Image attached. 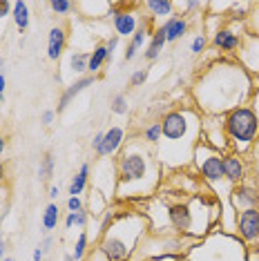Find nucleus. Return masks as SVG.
Returning a JSON list of instances; mask_svg holds the SVG:
<instances>
[{"mask_svg":"<svg viewBox=\"0 0 259 261\" xmlns=\"http://www.w3.org/2000/svg\"><path fill=\"white\" fill-rule=\"evenodd\" d=\"M192 168L197 170V174L203 179V183L215 192V197L219 194L221 188L232 190V186L223 176V154L213 150L210 145H205L203 141H199L197 150H194Z\"/></svg>","mask_w":259,"mask_h":261,"instance_id":"6","label":"nucleus"},{"mask_svg":"<svg viewBox=\"0 0 259 261\" xmlns=\"http://www.w3.org/2000/svg\"><path fill=\"white\" fill-rule=\"evenodd\" d=\"M150 14V20H161L166 16H174V5L172 0H148L141 5Z\"/></svg>","mask_w":259,"mask_h":261,"instance_id":"20","label":"nucleus"},{"mask_svg":"<svg viewBox=\"0 0 259 261\" xmlns=\"http://www.w3.org/2000/svg\"><path fill=\"white\" fill-rule=\"evenodd\" d=\"M94 81H96V76H81L76 83H72V85L67 87V90L63 92V96H61V100H58V108H56V114H63L65 110H67V105L72 103V100L79 96L81 92L85 90V87H90V85H94Z\"/></svg>","mask_w":259,"mask_h":261,"instance_id":"17","label":"nucleus"},{"mask_svg":"<svg viewBox=\"0 0 259 261\" xmlns=\"http://www.w3.org/2000/svg\"><path fill=\"white\" fill-rule=\"evenodd\" d=\"M223 176H226V181L230 183L232 188L246 181L248 172H246V163L239 154H232V152L223 154Z\"/></svg>","mask_w":259,"mask_h":261,"instance_id":"13","label":"nucleus"},{"mask_svg":"<svg viewBox=\"0 0 259 261\" xmlns=\"http://www.w3.org/2000/svg\"><path fill=\"white\" fill-rule=\"evenodd\" d=\"M54 165H56V161H54V154L51 152H45L43 154V159H40V165H38V179L43 181V183H47L54 176Z\"/></svg>","mask_w":259,"mask_h":261,"instance_id":"25","label":"nucleus"},{"mask_svg":"<svg viewBox=\"0 0 259 261\" xmlns=\"http://www.w3.org/2000/svg\"><path fill=\"white\" fill-rule=\"evenodd\" d=\"M11 20H14V25L18 27V32H27L29 27V5L18 0V3H14V7H11Z\"/></svg>","mask_w":259,"mask_h":261,"instance_id":"23","label":"nucleus"},{"mask_svg":"<svg viewBox=\"0 0 259 261\" xmlns=\"http://www.w3.org/2000/svg\"><path fill=\"white\" fill-rule=\"evenodd\" d=\"M65 261H76V259L72 257V252H69V254H65Z\"/></svg>","mask_w":259,"mask_h":261,"instance_id":"48","label":"nucleus"},{"mask_svg":"<svg viewBox=\"0 0 259 261\" xmlns=\"http://www.w3.org/2000/svg\"><path fill=\"white\" fill-rule=\"evenodd\" d=\"M5 147H7V139H5V136H0V156L5 154Z\"/></svg>","mask_w":259,"mask_h":261,"instance_id":"45","label":"nucleus"},{"mask_svg":"<svg viewBox=\"0 0 259 261\" xmlns=\"http://www.w3.org/2000/svg\"><path fill=\"white\" fill-rule=\"evenodd\" d=\"M241 38H244V34H237V29H232L230 25L217 27L213 34V45L219 51H223V54L235 56L241 47Z\"/></svg>","mask_w":259,"mask_h":261,"instance_id":"12","label":"nucleus"},{"mask_svg":"<svg viewBox=\"0 0 259 261\" xmlns=\"http://www.w3.org/2000/svg\"><path fill=\"white\" fill-rule=\"evenodd\" d=\"M125 145V129L114 125L110 129H105V136H103V147H101V154L98 159H105V156H116L121 152V147Z\"/></svg>","mask_w":259,"mask_h":261,"instance_id":"14","label":"nucleus"},{"mask_svg":"<svg viewBox=\"0 0 259 261\" xmlns=\"http://www.w3.org/2000/svg\"><path fill=\"white\" fill-rule=\"evenodd\" d=\"M87 221H90V212H87V210H79V212H76V225H79V228H85Z\"/></svg>","mask_w":259,"mask_h":261,"instance_id":"37","label":"nucleus"},{"mask_svg":"<svg viewBox=\"0 0 259 261\" xmlns=\"http://www.w3.org/2000/svg\"><path fill=\"white\" fill-rule=\"evenodd\" d=\"M235 234L244 246H259V207L237 212Z\"/></svg>","mask_w":259,"mask_h":261,"instance_id":"10","label":"nucleus"},{"mask_svg":"<svg viewBox=\"0 0 259 261\" xmlns=\"http://www.w3.org/2000/svg\"><path fill=\"white\" fill-rule=\"evenodd\" d=\"M168 45V40H166V32L161 29V25H159L154 32H152V36H150V43L148 47H145V51H143V58L145 61H157L159 56H161V51H163V47Z\"/></svg>","mask_w":259,"mask_h":261,"instance_id":"19","label":"nucleus"},{"mask_svg":"<svg viewBox=\"0 0 259 261\" xmlns=\"http://www.w3.org/2000/svg\"><path fill=\"white\" fill-rule=\"evenodd\" d=\"M141 139H143L148 145L157 147V143H159V141H161V121L150 123V125L145 127L143 132H141Z\"/></svg>","mask_w":259,"mask_h":261,"instance_id":"27","label":"nucleus"},{"mask_svg":"<svg viewBox=\"0 0 259 261\" xmlns=\"http://www.w3.org/2000/svg\"><path fill=\"white\" fill-rule=\"evenodd\" d=\"M150 221L143 212L137 210H125L114 217L110 230L103 232L96 246L105 252L110 261H127L137 252L141 239L148 234Z\"/></svg>","mask_w":259,"mask_h":261,"instance_id":"4","label":"nucleus"},{"mask_svg":"<svg viewBox=\"0 0 259 261\" xmlns=\"http://www.w3.org/2000/svg\"><path fill=\"white\" fill-rule=\"evenodd\" d=\"M152 29V25H148L145 22V18H143V22H141V27L134 32V36L130 38V43H127V49H125V61H134L137 58V54H139V49L145 45V38L148 36H152V34H148Z\"/></svg>","mask_w":259,"mask_h":261,"instance_id":"18","label":"nucleus"},{"mask_svg":"<svg viewBox=\"0 0 259 261\" xmlns=\"http://www.w3.org/2000/svg\"><path fill=\"white\" fill-rule=\"evenodd\" d=\"M116 192L119 201L150 199L157 194L163 181V165L159 163L154 147L145 143L141 136L125 141L116 154Z\"/></svg>","mask_w":259,"mask_h":261,"instance_id":"2","label":"nucleus"},{"mask_svg":"<svg viewBox=\"0 0 259 261\" xmlns=\"http://www.w3.org/2000/svg\"><path fill=\"white\" fill-rule=\"evenodd\" d=\"M235 61H237L252 79L259 81V36L246 32L244 38H241L239 51L235 54Z\"/></svg>","mask_w":259,"mask_h":261,"instance_id":"9","label":"nucleus"},{"mask_svg":"<svg viewBox=\"0 0 259 261\" xmlns=\"http://www.w3.org/2000/svg\"><path fill=\"white\" fill-rule=\"evenodd\" d=\"M43 257H45V252H43V248H36V250H34V254H32V259L34 261H43Z\"/></svg>","mask_w":259,"mask_h":261,"instance_id":"43","label":"nucleus"},{"mask_svg":"<svg viewBox=\"0 0 259 261\" xmlns=\"http://www.w3.org/2000/svg\"><path fill=\"white\" fill-rule=\"evenodd\" d=\"M5 248H7V246H5V241H3V239H0V261H3V259H5Z\"/></svg>","mask_w":259,"mask_h":261,"instance_id":"46","label":"nucleus"},{"mask_svg":"<svg viewBox=\"0 0 259 261\" xmlns=\"http://www.w3.org/2000/svg\"><path fill=\"white\" fill-rule=\"evenodd\" d=\"M230 205H232L235 212L259 207V190L255 186H248L246 181L239 183V186H235L232 192H230Z\"/></svg>","mask_w":259,"mask_h":261,"instance_id":"11","label":"nucleus"},{"mask_svg":"<svg viewBox=\"0 0 259 261\" xmlns=\"http://www.w3.org/2000/svg\"><path fill=\"white\" fill-rule=\"evenodd\" d=\"M3 181H5V165L0 163V183H3Z\"/></svg>","mask_w":259,"mask_h":261,"instance_id":"47","label":"nucleus"},{"mask_svg":"<svg viewBox=\"0 0 259 261\" xmlns=\"http://www.w3.org/2000/svg\"><path fill=\"white\" fill-rule=\"evenodd\" d=\"M87 243H90V234L85 232H81L79 234V239H76V246H74V250H72V257L76 259V261H81L85 257V252H87Z\"/></svg>","mask_w":259,"mask_h":261,"instance_id":"29","label":"nucleus"},{"mask_svg":"<svg viewBox=\"0 0 259 261\" xmlns=\"http://www.w3.org/2000/svg\"><path fill=\"white\" fill-rule=\"evenodd\" d=\"M67 45V27L65 25H54L47 34V58L49 61H58Z\"/></svg>","mask_w":259,"mask_h":261,"instance_id":"15","label":"nucleus"},{"mask_svg":"<svg viewBox=\"0 0 259 261\" xmlns=\"http://www.w3.org/2000/svg\"><path fill=\"white\" fill-rule=\"evenodd\" d=\"M51 243H54V239H51V237H45V241L40 243V248H43V252H49V250H51Z\"/></svg>","mask_w":259,"mask_h":261,"instance_id":"42","label":"nucleus"},{"mask_svg":"<svg viewBox=\"0 0 259 261\" xmlns=\"http://www.w3.org/2000/svg\"><path fill=\"white\" fill-rule=\"evenodd\" d=\"M11 7H14V3L0 0V34H3V32H5V27H7V18L11 16Z\"/></svg>","mask_w":259,"mask_h":261,"instance_id":"31","label":"nucleus"},{"mask_svg":"<svg viewBox=\"0 0 259 261\" xmlns=\"http://www.w3.org/2000/svg\"><path fill=\"white\" fill-rule=\"evenodd\" d=\"M105 47H108V54L114 56V49L119 47V36H116V34H112V36L105 40Z\"/></svg>","mask_w":259,"mask_h":261,"instance_id":"38","label":"nucleus"},{"mask_svg":"<svg viewBox=\"0 0 259 261\" xmlns=\"http://www.w3.org/2000/svg\"><path fill=\"white\" fill-rule=\"evenodd\" d=\"M112 61V56L108 54V47H105V43H98L96 47H94V51L90 54V63H87V72H90L92 76L98 72V69L103 67V65H108Z\"/></svg>","mask_w":259,"mask_h":261,"instance_id":"22","label":"nucleus"},{"mask_svg":"<svg viewBox=\"0 0 259 261\" xmlns=\"http://www.w3.org/2000/svg\"><path fill=\"white\" fill-rule=\"evenodd\" d=\"M201 141L221 154L230 152L226 132H223V118L221 116H201Z\"/></svg>","mask_w":259,"mask_h":261,"instance_id":"8","label":"nucleus"},{"mask_svg":"<svg viewBox=\"0 0 259 261\" xmlns=\"http://www.w3.org/2000/svg\"><path fill=\"white\" fill-rule=\"evenodd\" d=\"M58 194H61V188H58V186H51V188H49V199H51V201H56V199H58Z\"/></svg>","mask_w":259,"mask_h":261,"instance_id":"44","label":"nucleus"},{"mask_svg":"<svg viewBox=\"0 0 259 261\" xmlns=\"http://www.w3.org/2000/svg\"><path fill=\"white\" fill-rule=\"evenodd\" d=\"M87 63H90V54H87V51H74V54L69 56V69H72L74 74H85Z\"/></svg>","mask_w":259,"mask_h":261,"instance_id":"26","label":"nucleus"},{"mask_svg":"<svg viewBox=\"0 0 259 261\" xmlns=\"http://www.w3.org/2000/svg\"><path fill=\"white\" fill-rule=\"evenodd\" d=\"M257 79L246 72L235 58H219L197 76L192 85L194 110L201 116H223L250 105Z\"/></svg>","mask_w":259,"mask_h":261,"instance_id":"1","label":"nucleus"},{"mask_svg":"<svg viewBox=\"0 0 259 261\" xmlns=\"http://www.w3.org/2000/svg\"><path fill=\"white\" fill-rule=\"evenodd\" d=\"M47 7L54 11L56 16H65V14H69L72 9H76V3H69V0H51Z\"/></svg>","mask_w":259,"mask_h":261,"instance_id":"30","label":"nucleus"},{"mask_svg":"<svg viewBox=\"0 0 259 261\" xmlns=\"http://www.w3.org/2000/svg\"><path fill=\"white\" fill-rule=\"evenodd\" d=\"M145 81H148V69H137V72L130 76V85H132V87L143 85Z\"/></svg>","mask_w":259,"mask_h":261,"instance_id":"33","label":"nucleus"},{"mask_svg":"<svg viewBox=\"0 0 259 261\" xmlns=\"http://www.w3.org/2000/svg\"><path fill=\"white\" fill-rule=\"evenodd\" d=\"M110 20H112V27H114V34L119 38H132L134 32L143 22V18L137 14V5L130 7L125 3H112Z\"/></svg>","mask_w":259,"mask_h":261,"instance_id":"7","label":"nucleus"},{"mask_svg":"<svg viewBox=\"0 0 259 261\" xmlns=\"http://www.w3.org/2000/svg\"><path fill=\"white\" fill-rule=\"evenodd\" d=\"M67 210L69 212H79V210H85V203L81 197H69L67 199Z\"/></svg>","mask_w":259,"mask_h":261,"instance_id":"34","label":"nucleus"},{"mask_svg":"<svg viewBox=\"0 0 259 261\" xmlns=\"http://www.w3.org/2000/svg\"><path fill=\"white\" fill-rule=\"evenodd\" d=\"M76 225V212H67V217H65V228L72 230Z\"/></svg>","mask_w":259,"mask_h":261,"instance_id":"40","label":"nucleus"},{"mask_svg":"<svg viewBox=\"0 0 259 261\" xmlns=\"http://www.w3.org/2000/svg\"><path fill=\"white\" fill-rule=\"evenodd\" d=\"M221 118H223V132H226L230 152L239 154V156L250 152L259 141V121L250 105L228 112Z\"/></svg>","mask_w":259,"mask_h":261,"instance_id":"5","label":"nucleus"},{"mask_svg":"<svg viewBox=\"0 0 259 261\" xmlns=\"http://www.w3.org/2000/svg\"><path fill=\"white\" fill-rule=\"evenodd\" d=\"M110 110L114 112V114H119V116H125L127 110H130L125 94H114V96H112V100H110Z\"/></svg>","mask_w":259,"mask_h":261,"instance_id":"28","label":"nucleus"},{"mask_svg":"<svg viewBox=\"0 0 259 261\" xmlns=\"http://www.w3.org/2000/svg\"><path fill=\"white\" fill-rule=\"evenodd\" d=\"M205 45H208V40H205V34H197L194 40H192V45H190V51H192L194 56H199L205 49Z\"/></svg>","mask_w":259,"mask_h":261,"instance_id":"32","label":"nucleus"},{"mask_svg":"<svg viewBox=\"0 0 259 261\" xmlns=\"http://www.w3.org/2000/svg\"><path fill=\"white\" fill-rule=\"evenodd\" d=\"M250 108H252V112H255V116H257V121H259V83H257V87H255V94H252Z\"/></svg>","mask_w":259,"mask_h":261,"instance_id":"39","label":"nucleus"},{"mask_svg":"<svg viewBox=\"0 0 259 261\" xmlns=\"http://www.w3.org/2000/svg\"><path fill=\"white\" fill-rule=\"evenodd\" d=\"M54 118H56V110H45L43 114H40V123H43L45 127H49L51 123H54Z\"/></svg>","mask_w":259,"mask_h":261,"instance_id":"36","label":"nucleus"},{"mask_svg":"<svg viewBox=\"0 0 259 261\" xmlns=\"http://www.w3.org/2000/svg\"><path fill=\"white\" fill-rule=\"evenodd\" d=\"M161 29L166 32V40H168V43H176V40H181L188 34L190 22H188V16L174 14V16H170L168 20L161 22Z\"/></svg>","mask_w":259,"mask_h":261,"instance_id":"16","label":"nucleus"},{"mask_svg":"<svg viewBox=\"0 0 259 261\" xmlns=\"http://www.w3.org/2000/svg\"><path fill=\"white\" fill-rule=\"evenodd\" d=\"M201 141V114L194 108H179L161 116V141L154 154L163 170L192 168L194 150Z\"/></svg>","mask_w":259,"mask_h":261,"instance_id":"3","label":"nucleus"},{"mask_svg":"<svg viewBox=\"0 0 259 261\" xmlns=\"http://www.w3.org/2000/svg\"><path fill=\"white\" fill-rule=\"evenodd\" d=\"M90 163H83L81 170L72 176V183H69V197H81V194L87 190V183H90Z\"/></svg>","mask_w":259,"mask_h":261,"instance_id":"21","label":"nucleus"},{"mask_svg":"<svg viewBox=\"0 0 259 261\" xmlns=\"http://www.w3.org/2000/svg\"><path fill=\"white\" fill-rule=\"evenodd\" d=\"M5 87H7V79H5V74L0 72V103H3V98H5Z\"/></svg>","mask_w":259,"mask_h":261,"instance_id":"41","label":"nucleus"},{"mask_svg":"<svg viewBox=\"0 0 259 261\" xmlns=\"http://www.w3.org/2000/svg\"><path fill=\"white\" fill-rule=\"evenodd\" d=\"M58 221H61V210L56 203H49L43 212V232H51L54 228H58Z\"/></svg>","mask_w":259,"mask_h":261,"instance_id":"24","label":"nucleus"},{"mask_svg":"<svg viewBox=\"0 0 259 261\" xmlns=\"http://www.w3.org/2000/svg\"><path fill=\"white\" fill-rule=\"evenodd\" d=\"M3 261H16V259H14V257H5Z\"/></svg>","mask_w":259,"mask_h":261,"instance_id":"49","label":"nucleus"},{"mask_svg":"<svg viewBox=\"0 0 259 261\" xmlns=\"http://www.w3.org/2000/svg\"><path fill=\"white\" fill-rule=\"evenodd\" d=\"M103 136H105V132H96V134H94V139H92V143H90L96 156H98V154H101V147H103Z\"/></svg>","mask_w":259,"mask_h":261,"instance_id":"35","label":"nucleus"}]
</instances>
